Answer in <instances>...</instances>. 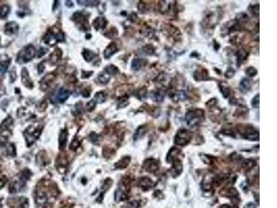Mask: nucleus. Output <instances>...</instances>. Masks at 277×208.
<instances>
[{
  "mask_svg": "<svg viewBox=\"0 0 277 208\" xmlns=\"http://www.w3.org/2000/svg\"><path fill=\"white\" fill-rule=\"evenodd\" d=\"M244 208H256V205L253 203H247Z\"/></svg>",
  "mask_w": 277,
  "mask_h": 208,
  "instance_id": "54",
  "label": "nucleus"
},
{
  "mask_svg": "<svg viewBox=\"0 0 277 208\" xmlns=\"http://www.w3.org/2000/svg\"><path fill=\"white\" fill-rule=\"evenodd\" d=\"M172 99L175 102H178L180 101H184L186 99V92L183 90H179L173 94Z\"/></svg>",
  "mask_w": 277,
  "mask_h": 208,
  "instance_id": "20",
  "label": "nucleus"
},
{
  "mask_svg": "<svg viewBox=\"0 0 277 208\" xmlns=\"http://www.w3.org/2000/svg\"><path fill=\"white\" fill-rule=\"evenodd\" d=\"M142 51H143V53L145 55H148V56H150V55H152L153 54H154L155 49H154V47H152V45H148L143 47Z\"/></svg>",
  "mask_w": 277,
  "mask_h": 208,
  "instance_id": "35",
  "label": "nucleus"
},
{
  "mask_svg": "<svg viewBox=\"0 0 277 208\" xmlns=\"http://www.w3.org/2000/svg\"><path fill=\"white\" fill-rule=\"evenodd\" d=\"M139 185L143 190H148L154 187V182L148 178H142L139 180Z\"/></svg>",
  "mask_w": 277,
  "mask_h": 208,
  "instance_id": "16",
  "label": "nucleus"
},
{
  "mask_svg": "<svg viewBox=\"0 0 277 208\" xmlns=\"http://www.w3.org/2000/svg\"><path fill=\"white\" fill-rule=\"evenodd\" d=\"M80 145H81V141L78 140V139L74 138V140L72 141V143H71V144L69 146V148L72 151H75V149H76L78 147H80Z\"/></svg>",
  "mask_w": 277,
  "mask_h": 208,
  "instance_id": "39",
  "label": "nucleus"
},
{
  "mask_svg": "<svg viewBox=\"0 0 277 208\" xmlns=\"http://www.w3.org/2000/svg\"><path fill=\"white\" fill-rule=\"evenodd\" d=\"M180 152V151L179 149H177V148H173L170 151V152L168 153V156H167V160H168V162L173 161L176 158V157H177Z\"/></svg>",
  "mask_w": 277,
  "mask_h": 208,
  "instance_id": "28",
  "label": "nucleus"
},
{
  "mask_svg": "<svg viewBox=\"0 0 277 208\" xmlns=\"http://www.w3.org/2000/svg\"><path fill=\"white\" fill-rule=\"evenodd\" d=\"M10 12V7L8 5H4L0 8V18H4Z\"/></svg>",
  "mask_w": 277,
  "mask_h": 208,
  "instance_id": "33",
  "label": "nucleus"
},
{
  "mask_svg": "<svg viewBox=\"0 0 277 208\" xmlns=\"http://www.w3.org/2000/svg\"><path fill=\"white\" fill-rule=\"evenodd\" d=\"M35 202L39 206H44L47 202V195L43 191H38L35 196Z\"/></svg>",
  "mask_w": 277,
  "mask_h": 208,
  "instance_id": "17",
  "label": "nucleus"
},
{
  "mask_svg": "<svg viewBox=\"0 0 277 208\" xmlns=\"http://www.w3.org/2000/svg\"><path fill=\"white\" fill-rule=\"evenodd\" d=\"M128 104V100L127 99H122L120 100V101L118 102V108H124L127 106Z\"/></svg>",
  "mask_w": 277,
  "mask_h": 208,
  "instance_id": "48",
  "label": "nucleus"
},
{
  "mask_svg": "<svg viewBox=\"0 0 277 208\" xmlns=\"http://www.w3.org/2000/svg\"><path fill=\"white\" fill-rule=\"evenodd\" d=\"M125 198H126V196H125V194L123 190H121V189H118V190L116 191L115 200L116 201L123 200H125Z\"/></svg>",
  "mask_w": 277,
  "mask_h": 208,
  "instance_id": "34",
  "label": "nucleus"
},
{
  "mask_svg": "<svg viewBox=\"0 0 277 208\" xmlns=\"http://www.w3.org/2000/svg\"><path fill=\"white\" fill-rule=\"evenodd\" d=\"M65 2H66L65 5L67 6H68L69 8L72 7V6H73V3H72V1H66Z\"/></svg>",
  "mask_w": 277,
  "mask_h": 208,
  "instance_id": "55",
  "label": "nucleus"
},
{
  "mask_svg": "<svg viewBox=\"0 0 277 208\" xmlns=\"http://www.w3.org/2000/svg\"><path fill=\"white\" fill-rule=\"evenodd\" d=\"M251 106L254 108H259V94L255 95L251 100Z\"/></svg>",
  "mask_w": 277,
  "mask_h": 208,
  "instance_id": "38",
  "label": "nucleus"
},
{
  "mask_svg": "<svg viewBox=\"0 0 277 208\" xmlns=\"http://www.w3.org/2000/svg\"><path fill=\"white\" fill-rule=\"evenodd\" d=\"M1 207H2V203H1V202H0V208H1Z\"/></svg>",
  "mask_w": 277,
  "mask_h": 208,
  "instance_id": "56",
  "label": "nucleus"
},
{
  "mask_svg": "<svg viewBox=\"0 0 277 208\" xmlns=\"http://www.w3.org/2000/svg\"><path fill=\"white\" fill-rule=\"evenodd\" d=\"M78 2L79 5L85 6H94L98 4V2L97 1H83V2L82 1H78Z\"/></svg>",
  "mask_w": 277,
  "mask_h": 208,
  "instance_id": "37",
  "label": "nucleus"
},
{
  "mask_svg": "<svg viewBox=\"0 0 277 208\" xmlns=\"http://www.w3.org/2000/svg\"><path fill=\"white\" fill-rule=\"evenodd\" d=\"M82 56L85 60L87 62H90L93 60L94 58L97 56L95 53H94L92 51H90V50L85 49L82 51Z\"/></svg>",
  "mask_w": 277,
  "mask_h": 208,
  "instance_id": "26",
  "label": "nucleus"
},
{
  "mask_svg": "<svg viewBox=\"0 0 277 208\" xmlns=\"http://www.w3.org/2000/svg\"><path fill=\"white\" fill-rule=\"evenodd\" d=\"M56 39L58 42H63L65 40V34L63 31H59L56 35Z\"/></svg>",
  "mask_w": 277,
  "mask_h": 208,
  "instance_id": "44",
  "label": "nucleus"
},
{
  "mask_svg": "<svg viewBox=\"0 0 277 208\" xmlns=\"http://www.w3.org/2000/svg\"><path fill=\"white\" fill-rule=\"evenodd\" d=\"M235 74V71L233 70L232 68H229L226 70V72L225 73V77L227 78V79H230L233 76V75Z\"/></svg>",
  "mask_w": 277,
  "mask_h": 208,
  "instance_id": "47",
  "label": "nucleus"
},
{
  "mask_svg": "<svg viewBox=\"0 0 277 208\" xmlns=\"http://www.w3.org/2000/svg\"><path fill=\"white\" fill-rule=\"evenodd\" d=\"M71 92L69 90L64 88H61L56 94V99L58 102L60 103V104H63L64 102H65L67 100Z\"/></svg>",
  "mask_w": 277,
  "mask_h": 208,
  "instance_id": "7",
  "label": "nucleus"
},
{
  "mask_svg": "<svg viewBox=\"0 0 277 208\" xmlns=\"http://www.w3.org/2000/svg\"><path fill=\"white\" fill-rule=\"evenodd\" d=\"M21 77H22V82L24 84L25 87H27L29 88H32L33 86V81H32L31 79L29 76V72L27 70L26 68H22L21 72Z\"/></svg>",
  "mask_w": 277,
  "mask_h": 208,
  "instance_id": "8",
  "label": "nucleus"
},
{
  "mask_svg": "<svg viewBox=\"0 0 277 208\" xmlns=\"http://www.w3.org/2000/svg\"><path fill=\"white\" fill-rule=\"evenodd\" d=\"M6 152L8 155H15V147L14 145L12 144H8L6 147Z\"/></svg>",
  "mask_w": 277,
  "mask_h": 208,
  "instance_id": "40",
  "label": "nucleus"
},
{
  "mask_svg": "<svg viewBox=\"0 0 277 208\" xmlns=\"http://www.w3.org/2000/svg\"><path fill=\"white\" fill-rule=\"evenodd\" d=\"M10 64L9 61H4L0 62V74H4L8 70V67Z\"/></svg>",
  "mask_w": 277,
  "mask_h": 208,
  "instance_id": "32",
  "label": "nucleus"
},
{
  "mask_svg": "<svg viewBox=\"0 0 277 208\" xmlns=\"http://www.w3.org/2000/svg\"><path fill=\"white\" fill-rule=\"evenodd\" d=\"M145 63V61L142 58H134L132 61L131 67L134 71H138L143 67Z\"/></svg>",
  "mask_w": 277,
  "mask_h": 208,
  "instance_id": "19",
  "label": "nucleus"
},
{
  "mask_svg": "<svg viewBox=\"0 0 277 208\" xmlns=\"http://www.w3.org/2000/svg\"><path fill=\"white\" fill-rule=\"evenodd\" d=\"M98 81L100 82V83L101 84H103V85H105V84H107V83H108L109 82V77H107V76H105V75H103V74H100L99 75V76H98Z\"/></svg>",
  "mask_w": 277,
  "mask_h": 208,
  "instance_id": "41",
  "label": "nucleus"
},
{
  "mask_svg": "<svg viewBox=\"0 0 277 208\" xmlns=\"http://www.w3.org/2000/svg\"><path fill=\"white\" fill-rule=\"evenodd\" d=\"M146 95H147V92H146V88H142L138 92L137 97L140 99H146Z\"/></svg>",
  "mask_w": 277,
  "mask_h": 208,
  "instance_id": "42",
  "label": "nucleus"
},
{
  "mask_svg": "<svg viewBox=\"0 0 277 208\" xmlns=\"http://www.w3.org/2000/svg\"><path fill=\"white\" fill-rule=\"evenodd\" d=\"M18 30H19V26L15 22H8L6 24L5 27H4V32L8 36H13L16 34Z\"/></svg>",
  "mask_w": 277,
  "mask_h": 208,
  "instance_id": "10",
  "label": "nucleus"
},
{
  "mask_svg": "<svg viewBox=\"0 0 277 208\" xmlns=\"http://www.w3.org/2000/svg\"><path fill=\"white\" fill-rule=\"evenodd\" d=\"M105 71L106 72V73L107 74L112 75V76H113V75L117 74L119 72V70H118V67H116V66H114L113 65H110L107 66V67H105Z\"/></svg>",
  "mask_w": 277,
  "mask_h": 208,
  "instance_id": "30",
  "label": "nucleus"
},
{
  "mask_svg": "<svg viewBox=\"0 0 277 208\" xmlns=\"http://www.w3.org/2000/svg\"><path fill=\"white\" fill-rule=\"evenodd\" d=\"M42 129L40 126L31 125L25 130L24 132L25 139L28 147H30L40 137Z\"/></svg>",
  "mask_w": 277,
  "mask_h": 208,
  "instance_id": "2",
  "label": "nucleus"
},
{
  "mask_svg": "<svg viewBox=\"0 0 277 208\" xmlns=\"http://www.w3.org/2000/svg\"><path fill=\"white\" fill-rule=\"evenodd\" d=\"M99 138L100 137L98 136V135L95 133L94 132H91L90 135V140L91 141V142H93L94 144L98 142V141H99Z\"/></svg>",
  "mask_w": 277,
  "mask_h": 208,
  "instance_id": "43",
  "label": "nucleus"
},
{
  "mask_svg": "<svg viewBox=\"0 0 277 208\" xmlns=\"http://www.w3.org/2000/svg\"><path fill=\"white\" fill-rule=\"evenodd\" d=\"M242 136L247 139L251 141L258 140L259 139V133L258 131L251 126H247L245 129L244 133L242 134Z\"/></svg>",
  "mask_w": 277,
  "mask_h": 208,
  "instance_id": "6",
  "label": "nucleus"
},
{
  "mask_svg": "<svg viewBox=\"0 0 277 208\" xmlns=\"http://www.w3.org/2000/svg\"><path fill=\"white\" fill-rule=\"evenodd\" d=\"M47 51V49H45V48H43V47H41L40 50H39V51H38V57H42V56H44V55L46 54V52Z\"/></svg>",
  "mask_w": 277,
  "mask_h": 208,
  "instance_id": "51",
  "label": "nucleus"
},
{
  "mask_svg": "<svg viewBox=\"0 0 277 208\" xmlns=\"http://www.w3.org/2000/svg\"><path fill=\"white\" fill-rule=\"evenodd\" d=\"M18 208H29L28 200L25 198H22L20 200V206Z\"/></svg>",
  "mask_w": 277,
  "mask_h": 208,
  "instance_id": "45",
  "label": "nucleus"
},
{
  "mask_svg": "<svg viewBox=\"0 0 277 208\" xmlns=\"http://www.w3.org/2000/svg\"><path fill=\"white\" fill-rule=\"evenodd\" d=\"M251 89V82L249 79L245 78L240 81L239 85V90L243 94H246L250 91Z\"/></svg>",
  "mask_w": 277,
  "mask_h": 208,
  "instance_id": "14",
  "label": "nucleus"
},
{
  "mask_svg": "<svg viewBox=\"0 0 277 208\" xmlns=\"http://www.w3.org/2000/svg\"><path fill=\"white\" fill-rule=\"evenodd\" d=\"M12 123H13L12 118L10 117V116H8V117L6 118V120H4L3 122H2L1 126H0V132H4L7 131L9 129V127L12 125Z\"/></svg>",
  "mask_w": 277,
  "mask_h": 208,
  "instance_id": "24",
  "label": "nucleus"
},
{
  "mask_svg": "<svg viewBox=\"0 0 277 208\" xmlns=\"http://www.w3.org/2000/svg\"><path fill=\"white\" fill-rule=\"evenodd\" d=\"M72 19L77 24V26L82 31H87L88 29V20L87 15L82 12H76L73 15Z\"/></svg>",
  "mask_w": 277,
  "mask_h": 208,
  "instance_id": "5",
  "label": "nucleus"
},
{
  "mask_svg": "<svg viewBox=\"0 0 277 208\" xmlns=\"http://www.w3.org/2000/svg\"><path fill=\"white\" fill-rule=\"evenodd\" d=\"M147 131V129H146V126H141L137 129V131L135 132L134 135V139L135 141L138 140V139H141L142 137L145 135V133Z\"/></svg>",
  "mask_w": 277,
  "mask_h": 208,
  "instance_id": "27",
  "label": "nucleus"
},
{
  "mask_svg": "<svg viewBox=\"0 0 277 208\" xmlns=\"http://www.w3.org/2000/svg\"><path fill=\"white\" fill-rule=\"evenodd\" d=\"M81 95L85 98H88L90 96V90H89L88 88H85L83 90H82Z\"/></svg>",
  "mask_w": 277,
  "mask_h": 208,
  "instance_id": "50",
  "label": "nucleus"
},
{
  "mask_svg": "<svg viewBox=\"0 0 277 208\" xmlns=\"http://www.w3.org/2000/svg\"><path fill=\"white\" fill-rule=\"evenodd\" d=\"M55 79V76L54 74H49L41 80L40 81V88L42 90H47L49 88L50 85Z\"/></svg>",
  "mask_w": 277,
  "mask_h": 208,
  "instance_id": "9",
  "label": "nucleus"
},
{
  "mask_svg": "<svg viewBox=\"0 0 277 208\" xmlns=\"http://www.w3.org/2000/svg\"><path fill=\"white\" fill-rule=\"evenodd\" d=\"M150 98L155 102H162L164 101V95L159 92H152L150 94Z\"/></svg>",
  "mask_w": 277,
  "mask_h": 208,
  "instance_id": "29",
  "label": "nucleus"
},
{
  "mask_svg": "<svg viewBox=\"0 0 277 208\" xmlns=\"http://www.w3.org/2000/svg\"><path fill=\"white\" fill-rule=\"evenodd\" d=\"M205 120V111L202 109H195L189 110L186 114L185 120L188 126L191 127L195 126Z\"/></svg>",
  "mask_w": 277,
  "mask_h": 208,
  "instance_id": "1",
  "label": "nucleus"
},
{
  "mask_svg": "<svg viewBox=\"0 0 277 208\" xmlns=\"http://www.w3.org/2000/svg\"><path fill=\"white\" fill-rule=\"evenodd\" d=\"M143 166L146 170L150 171V172H153L159 168V164H158L157 161L152 158L146 160L144 162Z\"/></svg>",
  "mask_w": 277,
  "mask_h": 208,
  "instance_id": "12",
  "label": "nucleus"
},
{
  "mask_svg": "<svg viewBox=\"0 0 277 208\" xmlns=\"http://www.w3.org/2000/svg\"><path fill=\"white\" fill-rule=\"evenodd\" d=\"M107 24V20L105 17H97L94 20L93 22V26L97 31L99 30H103V29L106 27Z\"/></svg>",
  "mask_w": 277,
  "mask_h": 208,
  "instance_id": "11",
  "label": "nucleus"
},
{
  "mask_svg": "<svg viewBox=\"0 0 277 208\" xmlns=\"http://www.w3.org/2000/svg\"><path fill=\"white\" fill-rule=\"evenodd\" d=\"M194 77L197 81H202L206 80L208 77V73L207 70L203 69L202 70H197L194 74Z\"/></svg>",
  "mask_w": 277,
  "mask_h": 208,
  "instance_id": "25",
  "label": "nucleus"
},
{
  "mask_svg": "<svg viewBox=\"0 0 277 208\" xmlns=\"http://www.w3.org/2000/svg\"><path fill=\"white\" fill-rule=\"evenodd\" d=\"M62 56V51L57 48V49H55V51L53 52V53L51 54V56L49 57V61L50 63L51 64H56L58 63L59 60L61 58Z\"/></svg>",
  "mask_w": 277,
  "mask_h": 208,
  "instance_id": "18",
  "label": "nucleus"
},
{
  "mask_svg": "<svg viewBox=\"0 0 277 208\" xmlns=\"http://www.w3.org/2000/svg\"><path fill=\"white\" fill-rule=\"evenodd\" d=\"M191 132L186 129H181L177 132L175 138V143L178 146H185L191 139Z\"/></svg>",
  "mask_w": 277,
  "mask_h": 208,
  "instance_id": "4",
  "label": "nucleus"
},
{
  "mask_svg": "<svg viewBox=\"0 0 277 208\" xmlns=\"http://www.w3.org/2000/svg\"><path fill=\"white\" fill-rule=\"evenodd\" d=\"M220 88L221 94L223 95L224 97L228 98L229 97L232 90H231L230 87L227 84L223 82V83H222L220 85Z\"/></svg>",
  "mask_w": 277,
  "mask_h": 208,
  "instance_id": "21",
  "label": "nucleus"
},
{
  "mask_svg": "<svg viewBox=\"0 0 277 208\" xmlns=\"http://www.w3.org/2000/svg\"><path fill=\"white\" fill-rule=\"evenodd\" d=\"M6 179L5 178H1L0 179V189H2V187L4 186V185L6 184Z\"/></svg>",
  "mask_w": 277,
  "mask_h": 208,
  "instance_id": "53",
  "label": "nucleus"
},
{
  "mask_svg": "<svg viewBox=\"0 0 277 208\" xmlns=\"http://www.w3.org/2000/svg\"><path fill=\"white\" fill-rule=\"evenodd\" d=\"M94 99L97 102L99 103V104H102V103H104L105 100H106V95H105V92H102V91L101 92H98L95 94Z\"/></svg>",
  "mask_w": 277,
  "mask_h": 208,
  "instance_id": "31",
  "label": "nucleus"
},
{
  "mask_svg": "<svg viewBox=\"0 0 277 208\" xmlns=\"http://www.w3.org/2000/svg\"><path fill=\"white\" fill-rule=\"evenodd\" d=\"M86 106H87V108H88V110L91 112V111H92L96 107V103L94 102V101L91 100L90 101H89L88 104H87Z\"/></svg>",
  "mask_w": 277,
  "mask_h": 208,
  "instance_id": "46",
  "label": "nucleus"
},
{
  "mask_svg": "<svg viewBox=\"0 0 277 208\" xmlns=\"http://www.w3.org/2000/svg\"><path fill=\"white\" fill-rule=\"evenodd\" d=\"M114 32H117V31H116L114 28H113L112 29H111V30H109L108 32H107V33H105V35L107 36V37H109V38H111L114 37V36L116 35V34L114 33ZM114 37H115V36H114Z\"/></svg>",
  "mask_w": 277,
  "mask_h": 208,
  "instance_id": "49",
  "label": "nucleus"
},
{
  "mask_svg": "<svg viewBox=\"0 0 277 208\" xmlns=\"http://www.w3.org/2000/svg\"><path fill=\"white\" fill-rule=\"evenodd\" d=\"M130 162V157H124L122 159L120 160L117 163L115 164V167L116 169H124L127 167L128 164Z\"/></svg>",
  "mask_w": 277,
  "mask_h": 208,
  "instance_id": "23",
  "label": "nucleus"
},
{
  "mask_svg": "<svg viewBox=\"0 0 277 208\" xmlns=\"http://www.w3.org/2000/svg\"><path fill=\"white\" fill-rule=\"evenodd\" d=\"M67 139H68V132L66 129L63 130L61 131L60 132V135H59V138H58V141H59V147H60V149L63 150L64 148H65L66 144L67 142Z\"/></svg>",
  "mask_w": 277,
  "mask_h": 208,
  "instance_id": "15",
  "label": "nucleus"
},
{
  "mask_svg": "<svg viewBox=\"0 0 277 208\" xmlns=\"http://www.w3.org/2000/svg\"><path fill=\"white\" fill-rule=\"evenodd\" d=\"M245 73L248 76L254 77L257 74V70H256V68L253 67H249L246 69Z\"/></svg>",
  "mask_w": 277,
  "mask_h": 208,
  "instance_id": "36",
  "label": "nucleus"
},
{
  "mask_svg": "<svg viewBox=\"0 0 277 208\" xmlns=\"http://www.w3.org/2000/svg\"><path fill=\"white\" fill-rule=\"evenodd\" d=\"M130 207L131 208H137L138 207V202L137 201H132L130 203Z\"/></svg>",
  "mask_w": 277,
  "mask_h": 208,
  "instance_id": "52",
  "label": "nucleus"
},
{
  "mask_svg": "<svg viewBox=\"0 0 277 208\" xmlns=\"http://www.w3.org/2000/svg\"><path fill=\"white\" fill-rule=\"evenodd\" d=\"M118 51V49L117 46H116V43L114 42H111L108 46L106 47V49H105V51H103V55L104 57L105 58H109L110 57L114 55L115 53H116Z\"/></svg>",
  "mask_w": 277,
  "mask_h": 208,
  "instance_id": "13",
  "label": "nucleus"
},
{
  "mask_svg": "<svg viewBox=\"0 0 277 208\" xmlns=\"http://www.w3.org/2000/svg\"><path fill=\"white\" fill-rule=\"evenodd\" d=\"M36 50L32 45H29L25 47L17 56V61L20 63H27L31 61L35 56Z\"/></svg>",
  "mask_w": 277,
  "mask_h": 208,
  "instance_id": "3",
  "label": "nucleus"
},
{
  "mask_svg": "<svg viewBox=\"0 0 277 208\" xmlns=\"http://www.w3.org/2000/svg\"><path fill=\"white\" fill-rule=\"evenodd\" d=\"M248 56V53L244 49H240L238 51L237 54V63L238 66L242 65L245 60H246L247 57Z\"/></svg>",
  "mask_w": 277,
  "mask_h": 208,
  "instance_id": "22",
  "label": "nucleus"
}]
</instances>
